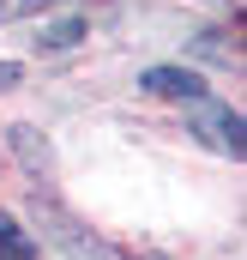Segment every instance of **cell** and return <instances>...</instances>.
<instances>
[{
  "label": "cell",
  "mask_w": 247,
  "mask_h": 260,
  "mask_svg": "<svg viewBox=\"0 0 247 260\" xmlns=\"http://www.w3.org/2000/svg\"><path fill=\"white\" fill-rule=\"evenodd\" d=\"M12 151H18V157H24V164L36 170V164H43V145H36V127H12Z\"/></svg>",
  "instance_id": "5b68a950"
},
{
  "label": "cell",
  "mask_w": 247,
  "mask_h": 260,
  "mask_svg": "<svg viewBox=\"0 0 247 260\" xmlns=\"http://www.w3.org/2000/svg\"><path fill=\"white\" fill-rule=\"evenodd\" d=\"M139 85H145V91H157V97H187V103H199V97H205V79H199V73H187V67H151Z\"/></svg>",
  "instance_id": "7a4b0ae2"
},
{
  "label": "cell",
  "mask_w": 247,
  "mask_h": 260,
  "mask_svg": "<svg viewBox=\"0 0 247 260\" xmlns=\"http://www.w3.org/2000/svg\"><path fill=\"white\" fill-rule=\"evenodd\" d=\"M193 115H199V127H205V139L217 145V151H229V157H241V115L235 109H223V103H193Z\"/></svg>",
  "instance_id": "6da1fadb"
},
{
  "label": "cell",
  "mask_w": 247,
  "mask_h": 260,
  "mask_svg": "<svg viewBox=\"0 0 247 260\" xmlns=\"http://www.w3.org/2000/svg\"><path fill=\"white\" fill-rule=\"evenodd\" d=\"M0 260H36V242H30L6 212H0Z\"/></svg>",
  "instance_id": "3957f363"
},
{
  "label": "cell",
  "mask_w": 247,
  "mask_h": 260,
  "mask_svg": "<svg viewBox=\"0 0 247 260\" xmlns=\"http://www.w3.org/2000/svg\"><path fill=\"white\" fill-rule=\"evenodd\" d=\"M78 37H85V18H61V24H43L36 43H43V49H72Z\"/></svg>",
  "instance_id": "277c9868"
},
{
  "label": "cell",
  "mask_w": 247,
  "mask_h": 260,
  "mask_svg": "<svg viewBox=\"0 0 247 260\" xmlns=\"http://www.w3.org/2000/svg\"><path fill=\"white\" fill-rule=\"evenodd\" d=\"M0 12H6V6H0Z\"/></svg>",
  "instance_id": "52a82bcc"
},
{
  "label": "cell",
  "mask_w": 247,
  "mask_h": 260,
  "mask_svg": "<svg viewBox=\"0 0 247 260\" xmlns=\"http://www.w3.org/2000/svg\"><path fill=\"white\" fill-rule=\"evenodd\" d=\"M6 85H18V61H0V91Z\"/></svg>",
  "instance_id": "8992f818"
}]
</instances>
